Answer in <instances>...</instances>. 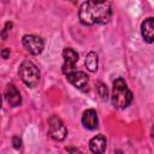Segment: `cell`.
<instances>
[{"instance_id": "cell-1", "label": "cell", "mask_w": 154, "mask_h": 154, "mask_svg": "<svg viewBox=\"0 0 154 154\" xmlns=\"http://www.w3.org/2000/svg\"><path fill=\"white\" fill-rule=\"evenodd\" d=\"M112 17V7L107 0H87L78 10V18L84 25L106 24Z\"/></svg>"}, {"instance_id": "cell-2", "label": "cell", "mask_w": 154, "mask_h": 154, "mask_svg": "<svg viewBox=\"0 0 154 154\" xmlns=\"http://www.w3.org/2000/svg\"><path fill=\"white\" fill-rule=\"evenodd\" d=\"M112 103L116 108L123 109L126 108L131 101H132V93L128 88L125 81L123 78H117L113 82V88H112Z\"/></svg>"}, {"instance_id": "cell-3", "label": "cell", "mask_w": 154, "mask_h": 154, "mask_svg": "<svg viewBox=\"0 0 154 154\" xmlns=\"http://www.w3.org/2000/svg\"><path fill=\"white\" fill-rule=\"evenodd\" d=\"M18 73L23 83L29 88H35L40 82V77H41L40 70L34 63L29 60H25L20 64Z\"/></svg>"}, {"instance_id": "cell-4", "label": "cell", "mask_w": 154, "mask_h": 154, "mask_svg": "<svg viewBox=\"0 0 154 154\" xmlns=\"http://www.w3.org/2000/svg\"><path fill=\"white\" fill-rule=\"evenodd\" d=\"M48 132L54 141H63L67 135V129L57 116H51L48 119Z\"/></svg>"}, {"instance_id": "cell-5", "label": "cell", "mask_w": 154, "mask_h": 154, "mask_svg": "<svg viewBox=\"0 0 154 154\" xmlns=\"http://www.w3.org/2000/svg\"><path fill=\"white\" fill-rule=\"evenodd\" d=\"M22 43L25 49L34 55H38L43 51V40L37 35H24Z\"/></svg>"}, {"instance_id": "cell-6", "label": "cell", "mask_w": 154, "mask_h": 154, "mask_svg": "<svg viewBox=\"0 0 154 154\" xmlns=\"http://www.w3.org/2000/svg\"><path fill=\"white\" fill-rule=\"evenodd\" d=\"M63 58H64V64L61 70H63V73L66 76L67 73L76 70L75 67H76V63L78 61V54L72 48H65L63 51Z\"/></svg>"}, {"instance_id": "cell-7", "label": "cell", "mask_w": 154, "mask_h": 154, "mask_svg": "<svg viewBox=\"0 0 154 154\" xmlns=\"http://www.w3.org/2000/svg\"><path fill=\"white\" fill-rule=\"evenodd\" d=\"M66 78L77 89H79L82 91H85L88 89V76L83 71L73 70L72 72L66 75Z\"/></svg>"}, {"instance_id": "cell-8", "label": "cell", "mask_w": 154, "mask_h": 154, "mask_svg": "<svg viewBox=\"0 0 154 154\" xmlns=\"http://www.w3.org/2000/svg\"><path fill=\"white\" fill-rule=\"evenodd\" d=\"M5 100L7 101V103L11 107H17L22 103L20 93L13 84H8L6 87V89H5Z\"/></svg>"}, {"instance_id": "cell-9", "label": "cell", "mask_w": 154, "mask_h": 154, "mask_svg": "<svg viewBox=\"0 0 154 154\" xmlns=\"http://www.w3.org/2000/svg\"><path fill=\"white\" fill-rule=\"evenodd\" d=\"M141 34L146 42H154V18L149 17L144 19L141 24Z\"/></svg>"}, {"instance_id": "cell-10", "label": "cell", "mask_w": 154, "mask_h": 154, "mask_svg": "<svg viewBox=\"0 0 154 154\" xmlns=\"http://www.w3.org/2000/svg\"><path fill=\"white\" fill-rule=\"evenodd\" d=\"M82 124L84 128L89 129V130H94L97 128L99 124V119H97V114L94 109H87L83 112L82 116Z\"/></svg>"}, {"instance_id": "cell-11", "label": "cell", "mask_w": 154, "mask_h": 154, "mask_svg": "<svg viewBox=\"0 0 154 154\" xmlns=\"http://www.w3.org/2000/svg\"><path fill=\"white\" fill-rule=\"evenodd\" d=\"M106 144H107V141H106V137L103 135H96L94 136L90 142H89V148L93 153H103L105 149H106Z\"/></svg>"}, {"instance_id": "cell-12", "label": "cell", "mask_w": 154, "mask_h": 154, "mask_svg": "<svg viewBox=\"0 0 154 154\" xmlns=\"http://www.w3.org/2000/svg\"><path fill=\"white\" fill-rule=\"evenodd\" d=\"M85 67L90 71V72H95L97 70V65H99V60H97V54L94 52H89L85 57Z\"/></svg>"}, {"instance_id": "cell-13", "label": "cell", "mask_w": 154, "mask_h": 154, "mask_svg": "<svg viewBox=\"0 0 154 154\" xmlns=\"http://www.w3.org/2000/svg\"><path fill=\"white\" fill-rule=\"evenodd\" d=\"M96 91H97V95L101 97V100H107L108 99V89L102 82H99L96 84Z\"/></svg>"}, {"instance_id": "cell-14", "label": "cell", "mask_w": 154, "mask_h": 154, "mask_svg": "<svg viewBox=\"0 0 154 154\" xmlns=\"http://www.w3.org/2000/svg\"><path fill=\"white\" fill-rule=\"evenodd\" d=\"M12 22H6L5 23V26H4V30H2V32H1V36H2V40H6L7 38V32L11 30V28H12Z\"/></svg>"}, {"instance_id": "cell-15", "label": "cell", "mask_w": 154, "mask_h": 154, "mask_svg": "<svg viewBox=\"0 0 154 154\" xmlns=\"http://www.w3.org/2000/svg\"><path fill=\"white\" fill-rule=\"evenodd\" d=\"M12 144H13V147L16 149H19L22 147V140H20V137L19 136H13L12 137Z\"/></svg>"}, {"instance_id": "cell-16", "label": "cell", "mask_w": 154, "mask_h": 154, "mask_svg": "<svg viewBox=\"0 0 154 154\" xmlns=\"http://www.w3.org/2000/svg\"><path fill=\"white\" fill-rule=\"evenodd\" d=\"M1 57H2L4 59H7V58L10 57V49H8V48H2V51H1Z\"/></svg>"}, {"instance_id": "cell-17", "label": "cell", "mask_w": 154, "mask_h": 154, "mask_svg": "<svg viewBox=\"0 0 154 154\" xmlns=\"http://www.w3.org/2000/svg\"><path fill=\"white\" fill-rule=\"evenodd\" d=\"M150 137H152V141L154 142V125H153V128H152V132H150Z\"/></svg>"}, {"instance_id": "cell-18", "label": "cell", "mask_w": 154, "mask_h": 154, "mask_svg": "<svg viewBox=\"0 0 154 154\" xmlns=\"http://www.w3.org/2000/svg\"><path fill=\"white\" fill-rule=\"evenodd\" d=\"M66 150H67V152H79V150L76 149V148H66Z\"/></svg>"}]
</instances>
